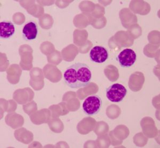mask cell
Returning <instances> with one entry per match:
<instances>
[{"mask_svg":"<svg viewBox=\"0 0 160 148\" xmlns=\"http://www.w3.org/2000/svg\"><path fill=\"white\" fill-rule=\"evenodd\" d=\"M92 77L91 69L85 63H77L70 66L64 72V78L66 85L72 89L86 86Z\"/></svg>","mask_w":160,"mask_h":148,"instance_id":"obj_1","label":"cell"},{"mask_svg":"<svg viewBox=\"0 0 160 148\" xmlns=\"http://www.w3.org/2000/svg\"><path fill=\"white\" fill-rule=\"evenodd\" d=\"M127 90L124 85L115 83L108 87L106 91V97L112 102H120L127 94Z\"/></svg>","mask_w":160,"mask_h":148,"instance_id":"obj_2","label":"cell"},{"mask_svg":"<svg viewBox=\"0 0 160 148\" xmlns=\"http://www.w3.org/2000/svg\"><path fill=\"white\" fill-rule=\"evenodd\" d=\"M102 106V99L97 95H93L86 98L82 105V108L86 115L93 116L99 112Z\"/></svg>","mask_w":160,"mask_h":148,"instance_id":"obj_3","label":"cell"},{"mask_svg":"<svg viewBox=\"0 0 160 148\" xmlns=\"http://www.w3.org/2000/svg\"><path fill=\"white\" fill-rule=\"evenodd\" d=\"M117 61L123 68L131 67L136 62L137 54L131 49H125L117 56Z\"/></svg>","mask_w":160,"mask_h":148,"instance_id":"obj_4","label":"cell"},{"mask_svg":"<svg viewBox=\"0 0 160 148\" xmlns=\"http://www.w3.org/2000/svg\"><path fill=\"white\" fill-rule=\"evenodd\" d=\"M108 58L107 49L100 46L93 47L90 52V58L91 62L95 63H104Z\"/></svg>","mask_w":160,"mask_h":148,"instance_id":"obj_5","label":"cell"},{"mask_svg":"<svg viewBox=\"0 0 160 148\" xmlns=\"http://www.w3.org/2000/svg\"><path fill=\"white\" fill-rule=\"evenodd\" d=\"M38 28L34 22H30L24 26L22 29V35L26 41H32L37 38Z\"/></svg>","mask_w":160,"mask_h":148,"instance_id":"obj_6","label":"cell"},{"mask_svg":"<svg viewBox=\"0 0 160 148\" xmlns=\"http://www.w3.org/2000/svg\"><path fill=\"white\" fill-rule=\"evenodd\" d=\"M15 33L14 25L9 21H3L0 22L1 38L8 39L13 36Z\"/></svg>","mask_w":160,"mask_h":148,"instance_id":"obj_7","label":"cell"}]
</instances>
